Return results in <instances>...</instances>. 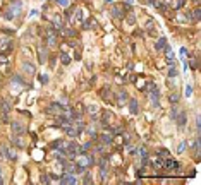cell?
<instances>
[{"label": "cell", "mask_w": 201, "mask_h": 185, "mask_svg": "<svg viewBox=\"0 0 201 185\" xmlns=\"http://www.w3.org/2000/svg\"><path fill=\"white\" fill-rule=\"evenodd\" d=\"M191 14L194 15V17H193L194 21H200V17H201V10H200V7H196V9H194V10H193Z\"/></svg>", "instance_id": "cell-21"}, {"label": "cell", "mask_w": 201, "mask_h": 185, "mask_svg": "<svg viewBox=\"0 0 201 185\" xmlns=\"http://www.w3.org/2000/svg\"><path fill=\"white\" fill-rule=\"evenodd\" d=\"M167 156H169V151H167V149H160V151H158V158H160V160H162V158H167Z\"/></svg>", "instance_id": "cell-25"}, {"label": "cell", "mask_w": 201, "mask_h": 185, "mask_svg": "<svg viewBox=\"0 0 201 185\" xmlns=\"http://www.w3.org/2000/svg\"><path fill=\"white\" fill-rule=\"evenodd\" d=\"M177 113H179V110H177V106H175V108H172V112H170V117H172V118H175V117H177Z\"/></svg>", "instance_id": "cell-29"}, {"label": "cell", "mask_w": 201, "mask_h": 185, "mask_svg": "<svg viewBox=\"0 0 201 185\" xmlns=\"http://www.w3.org/2000/svg\"><path fill=\"white\" fill-rule=\"evenodd\" d=\"M62 129H64V132H65L67 136H71V137H77V136H79V134H77V130H76V127H72L71 124L62 125Z\"/></svg>", "instance_id": "cell-5"}, {"label": "cell", "mask_w": 201, "mask_h": 185, "mask_svg": "<svg viewBox=\"0 0 201 185\" xmlns=\"http://www.w3.org/2000/svg\"><path fill=\"white\" fill-rule=\"evenodd\" d=\"M163 168H165V170H177V168H179V163L174 161V160H165V161H163Z\"/></svg>", "instance_id": "cell-8"}, {"label": "cell", "mask_w": 201, "mask_h": 185, "mask_svg": "<svg viewBox=\"0 0 201 185\" xmlns=\"http://www.w3.org/2000/svg\"><path fill=\"white\" fill-rule=\"evenodd\" d=\"M60 62H62L64 65H69V63H71V57H69L67 53H62V55H60Z\"/></svg>", "instance_id": "cell-18"}, {"label": "cell", "mask_w": 201, "mask_h": 185, "mask_svg": "<svg viewBox=\"0 0 201 185\" xmlns=\"http://www.w3.org/2000/svg\"><path fill=\"white\" fill-rule=\"evenodd\" d=\"M3 184V177H2V168H0V185Z\"/></svg>", "instance_id": "cell-37"}, {"label": "cell", "mask_w": 201, "mask_h": 185, "mask_svg": "<svg viewBox=\"0 0 201 185\" xmlns=\"http://www.w3.org/2000/svg\"><path fill=\"white\" fill-rule=\"evenodd\" d=\"M175 120H177V125H179V127H184L186 122H188V113H186V112H179L177 117H175Z\"/></svg>", "instance_id": "cell-6"}, {"label": "cell", "mask_w": 201, "mask_h": 185, "mask_svg": "<svg viewBox=\"0 0 201 185\" xmlns=\"http://www.w3.org/2000/svg\"><path fill=\"white\" fill-rule=\"evenodd\" d=\"M184 94H186L188 98L193 94V86H191V84H188V86H186V93H184Z\"/></svg>", "instance_id": "cell-26"}, {"label": "cell", "mask_w": 201, "mask_h": 185, "mask_svg": "<svg viewBox=\"0 0 201 185\" xmlns=\"http://www.w3.org/2000/svg\"><path fill=\"white\" fill-rule=\"evenodd\" d=\"M12 144H14L15 148H24V142H22V141H21V137H17V136H15V137H12Z\"/></svg>", "instance_id": "cell-16"}, {"label": "cell", "mask_w": 201, "mask_h": 185, "mask_svg": "<svg viewBox=\"0 0 201 185\" xmlns=\"http://www.w3.org/2000/svg\"><path fill=\"white\" fill-rule=\"evenodd\" d=\"M169 101H170V103H177V101H179V94H177V93H172V94L169 96Z\"/></svg>", "instance_id": "cell-23"}, {"label": "cell", "mask_w": 201, "mask_h": 185, "mask_svg": "<svg viewBox=\"0 0 201 185\" xmlns=\"http://www.w3.org/2000/svg\"><path fill=\"white\" fill-rule=\"evenodd\" d=\"M148 100L151 101V105H153V108H158L160 106V91H158V87H153V89H150L148 91Z\"/></svg>", "instance_id": "cell-2"}, {"label": "cell", "mask_w": 201, "mask_h": 185, "mask_svg": "<svg viewBox=\"0 0 201 185\" xmlns=\"http://www.w3.org/2000/svg\"><path fill=\"white\" fill-rule=\"evenodd\" d=\"M186 148H188V141H182V142L179 144V149H177V153H179V154H182V153L186 151Z\"/></svg>", "instance_id": "cell-20"}, {"label": "cell", "mask_w": 201, "mask_h": 185, "mask_svg": "<svg viewBox=\"0 0 201 185\" xmlns=\"http://www.w3.org/2000/svg\"><path fill=\"white\" fill-rule=\"evenodd\" d=\"M40 81H41L43 84H46V82H48V75H46V74H43V75L40 77Z\"/></svg>", "instance_id": "cell-30"}, {"label": "cell", "mask_w": 201, "mask_h": 185, "mask_svg": "<svg viewBox=\"0 0 201 185\" xmlns=\"http://www.w3.org/2000/svg\"><path fill=\"white\" fill-rule=\"evenodd\" d=\"M167 46V39L165 38H160L158 41H157V50H163Z\"/></svg>", "instance_id": "cell-15"}, {"label": "cell", "mask_w": 201, "mask_h": 185, "mask_svg": "<svg viewBox=\"0 0 201 185\" xmlns=\"http://www.w3.org/2000/svg\"><path fill=\"white\" fill-rule=\"evenodd\" d=\"M57 3L60 7H69V0H57Z\"/></svg>", "instance_id": "cell-28"}, {"label": "cell", "mask_w": 201, "mask_h": 185, "mask_svg": "<svg viewBox=\"0 0 201 185\" xmlns=\"http://www.w3.org/2000/svg\"><path fill=\"white\" fill-rule=\"evenodd\" d=\"M46 45L48 46H57V34H46Z\"/></svg>", "instance_id": "cell-11"}, {"label": "cell", "mask_w": 201, "mask_h": 185, "mask_svg": "<svg viewBox=\"0 0 201 185\" xmlns=\"http://www.w3.org/2000/svg\"><path fill=\"white\" fill-rule=\"evenodd\" d=\"M126 101H127V93L122 89V91H120V94H119V101H117V103L122 106V105H126Z\"/></svg>", "instance_id": "cell-13"}, {"label": "cell", "mask_w": 201, "mask_h": 185, "mask_svg": "<svg viewBox=\"0 0 201 185\" xmlns=\"http://www.w3.org/2000/svg\"><path fill=\"white\" fill-rule=\"evenodd\" d=\"M60 184L62 185H74V184H77V180H76L74 173H65L64 177H60Z\"/></svg>", "instance_id": "cell-3"}, {"label": "cell", "mask_w": 201, "mask_h": 185, "mask_svg": "<svg viewBox=\"0 0 201 185\" xmlns=\"http://www.w3.org/2000/svg\"><path fill=\"white\" fill-rule=\"evenodd\" d=\"M105 2H107V3H112V2H114V0H105Z\"/></svg>", "instance_id": "cell-38"}, {"label": "cell", "mask_w": 201, "mask_h": 185, "mask_svg": "<svg viewBox=\"0 0 201 185\" xmlns=\"http://www.w3.org/2000/svg\"><path fill=\"white\" fill-rule=\"evenodd\" d=\"M10 125H12V130H14V134H17V136H21V134H24V132H26V127H22L19 122H12Z\"/></svg>", "instance_id": "cell-7"}, {"label": "cell", "mask_w": 201, "mask_h": 185, "mask_svg": "<svg viewBox=\"0 0 201 185\" xmlns=\"http://www.w3.org/2000/svg\"><path fill=\"white\" fill-rule=\"evenodd\" d=\"M10 81H12V82H15V84H21V86L24 84V81H22V77H21V75H12V79H10Z\"/></svg>", "instance_id": "cell-22"}, {"label": "cell", "mask_w": 201, "mask_h": 185, "mask_svg": "<svg viewBox=\"0 0 201 185\" xmlns=\"http://www.w3.org/2000/svg\"><path fill=\"white\" fill-rule=\"evenodd\" d=\"M48 180H50V177H46V175L41 177V184H48Z\"/></svg>", "instance_id": "cell-32"}, {"label": "cell", "mask_w": 201, "mask_h": 185, "mask_svg": "<svg viewBox=\"0 0 201 185\" xmlns=\"http://www.w3.org/2000/svg\"><path fill=\"white\" fill-rule=\"evenodd\" d=\"M177 74H179V70H177L175 67H170V69H169V77H170V79L177 77Z\"/></svg>", "instance_id": "cell-19"}, {"label": "cell", "mask_w": 201, "mask_h": 185, "mask_svg": "<svg viewBox=\"0 0 201 185\" xmlns=\"http://www.w3.org/2000/svg\"><path fill=\"white\" fill-rule=\"evenodd\" d=\"M194 2H196V3H198V2H200V0H194Z\"/></svg>", "instance_id": "cell-39"}, {"label": "cell", "mask_w": 201, "mask_h": 185, "mask_svg": "<svg viewBox=\"0 0 201 185\" xmlns=\"http://www.w3.org/2000/svg\"><path fill=\"white\" fill-rule=\"evenodd\" d=\"M112 15H114L115 19H122V17H124V10L119 9V7H114V9H112Z\"/></svg>", "instance_id": "cell-12"}, {"label": "cell", "mask_w": 201, "mask_h": 185, "mask_svg": "<svg viewBox=\"0 0 201 185\" xmlns=\"http://www.w3.org/2000/svg\"><path fill=\"white\" fill-rule=\"evenodd\" d=\"M129 110H131V113H132V115H136V113L139 112V105H138V100H131V101H129Z\"/></svg>", "instance_id": "cell-10"}, {"label": "cell", "mask_w": 201, "mask_h": 185, "mask_svg": "<svg viewBox=\"0 0 201 185\" xmlns=\"http://www.w3.org/2000/svg\"><path fill=\"white\" fill-rule=\"evenodd\" d=\"M127 17H129V19H127V22H129V24H134V21H136V19H134V15H127Z\"/></svg>", "instance_id": "cell-33"}, {"label": "cell", "mask_w": 201, "mask_h": 185, "mask_svg": "<svg viewBox=\"0 0 201 185\" xmlns=\"http://www.w3.org/2000/svg\"><path fill=\"white\" fill-rule=\"evenodd\" d=\"M55 65V57H52V60H50V67H53Z\"/></svg>", "instance_id": "cell-36"}, {"label": "cell", "mask_w": 201, "mask_h": 185, "mask_svg": "<svg viewBox=\"0 0 201 185\" xmlns=\"http://www.w3.org/2000/svg\"><path fill=\"white\" fill-rule=\"evenodd\" d=\"M38 55H40V62L43 63V62H45V58H46V51H45V50H40V51H38Z\"/></svg>", "instance_id": "cell-24"}, {"label": "cell", "mask_w": 201, "mask_h": 185, "mask_svg": "<svg viewBox=\"0 0 201 185\" xmlns=\"http://www.w3.org/2000/svg\"><path fill=\"white\" fill-rule=\"evenodd\" d=\"M96 141H100L102 144H112V142H114V134H112V132H108V134H102V136H98Z\"/></svg>", "instance_id": "cell-4"}, {"label": "cell", "mask_w": 201, "mask_h": 185, "mask_svg": "<svg viewBox=\"0 0 201 185\" xmlns=\"http://www.w3.org/2000/svg\"><path fill=\"white\" fill-rule=\"evenodd\" d=\"M182 7H184V0H177V2L174 3V9H177V10L182 9Z\"/></svg>", "instance_id": "cell-27"}, {"label": "cell", "mask_w": 201, "mask_h": 185, "mask_svg": "<svg viewBox=\"0 0 201 185\" xmlns=\"http://www.w3.org/2000/svg\"><path fill=\"white\" fill-rule=\"evenodd\" d=\"M53 26L62 27V15H53Z\"/></svg>", "instance_id": "cell-17"}, {"label": "cell", "mask_w": 201, "mask_h": 185, "mask_svg": "<svg viewBox=\"0 0 201 185\" xmlns=\"http://www.w3.org/2000/svg\"><path fill=\"white\" fill-rule=\"evenodd\" d=\"M181 55L186 57V55H188V50H186V48H181Z\"/></svg>", "instance_id": "cell-34"}, {"label": "cell", "mask_w": 201, "mask_h": 185, "mask_svg": "<svg viewBox=\"0 0 201 185\" xmlns=\"http://www.w3.org/2000/svg\"><path fill=\"white\" fill-rule=\"evenodd\" d=\"M138 153H139V156H141V158H145V156H148V154H146V149H145V148H141V149H139Z\"/></svg>", "instance_id": "cell-31"}, {"label": "cell", "mask_w": 201, "mask_h": 185, "mask_svg": "<svg viewBox=\"0 0 201 185\" xmlns=\"http://www.w3.org/2000/svg\"><path fill=\"white\" fill-rule=\"evenodd\" d=\"M22 70H24L26 74H29V75H33L36 69H34V65H33V63H29V62H24V63H22Z\"/></svg>", "instance_id": "cell-9"}, {"label": "cell", "mask_w": 201, "mask_h": 185, "mask_svg": "<svg viewBox=\"0 0 201 185\" xmlns=\"http://www.w3.org/2000/svg\"><path fill=\"white\" fill-rule=\"evenodd\" d=\"M76 45H77V43H76V41H74V39H72V41H69V46H72V48H74V46H76Z\"/></svg>", "instance_id": "cell-35"}, {"label": "cell", "mask_w": 201, "mask_h": 185, "mask_svg": "<svg viewBox=\"0 0 201 185\" xmlns=\"http://www.w3.org/2000/svg\"><path fill=\"white\" fill-rule=\"evenodd\" d=\"M21 10H22V3H21L19 0H14V2L7 7V10H5L3 17H5L7 21H12V19H15V17L21 14Z\"/></svg>", "instance_id": "cell-1"}, {"label": "cell", "mask_w": 201, "mask_h": 185, "mask_svg": "<svg viewBox=\"0 0 201 185\" xmlns=\"http://www.w3.org/2000/svg\"><path fill=\"white\" fill-rule=\"evenodd\" d=\"M62 34H64V36H69V38H74L77 33H76L74 29H71V27H69V29H62Z\"/></svg>", "instance_id": "cell-14"}]
</instances>
